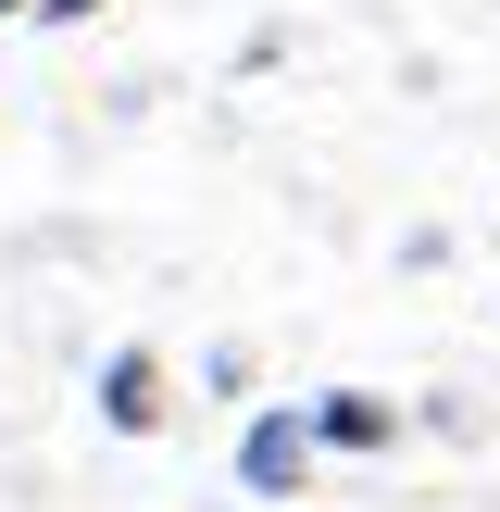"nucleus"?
Here are the masks:
<instances>
[{
	"mask_svg": "<svg viewBox=\"0 0 500 512\" xmlns=\"http://www.w3.org/2000/svg\"><path fill=\"white\" fill-rule=\"evenodd\" d=\"M13 13H38V0H0V25H13Z\"/></svg>",
	"mask_w": 500,
	"mask_h": 512,
	"instance_id": "39448f33",
	"label": "nucleus"
},
{
	"mask_svg": "<svg viewBox=\"0 0 500 512\" xmlns=\"http://www.w3.org/2000/svg\"><path fill=\"white\" fill-rule=\"evenodd\" d=\"M300 475H313L300 413H250V438H238V488H250V500H300Z\"/></svg>",
	"mask_w": 500,
	"mask_h": 512,
	"instance_id": "f257e3e1",
	"label": "nucleus"
},
{
	"mask_svg": "<svg viewBox=\"0 0 500 512\" xmlns=\"http://www.w3.org/2000/svg\"><path fill=\"white\" fill-rule=\"evenodd\" d=\"M100 13V0H38V25H88Z\"/></svg>",
	"mask_w": 500,
	"mask_h": 512,
	"instance_id": "20e7f679",
	"label": "nucleus"
},
{
	"mask_svg": "<svg viewBox=\"0 0 500 512\" xmlns=\"http://www.w3.org/2000/svg\"><path fill=\"white\" fill-rule=\"evenodd\" d=\"M175 375H163V350H113V363H100V425H113V438H150V425L175 413Z\"/></svg>",
	"mask_w": 500,
	"mask_h": 512,
	"instance_id": "f03ea898",
	"label": "nucleus"
},
{
	"mask_svg": "<svg viewBox=\"0 0 500 512\" xmlns=\"http://www.w3.org/2000/svg\"><path fill=\"white\" fill-rule=\"evenodd\" d=\"M300 438H313V450H388L400 413L375 388H325V400H300Z\"/></svg>",
	"mask_w": 500,
	"mask_h": 512,
	"instance_id": "7ed1b4c3",
	"label": "nucleus"
}]
</instances>
